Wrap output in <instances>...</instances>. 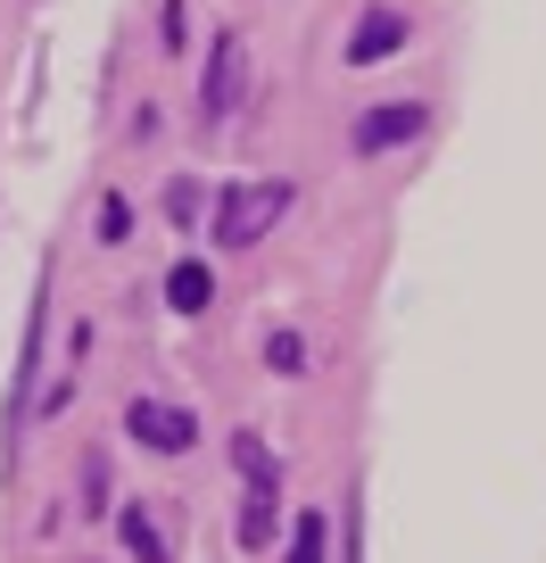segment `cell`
<instances>
[{"instance_id": "6da1fadb", "label": "cell", "mask_w": 546, "mask_h": 563, "mask_svg": "<svg viewBox=\"0 0 546 563\" xmlns=\"http://www.w3.org/2000/svg\"><path fill=\"white\" fill-rule=\"evenodd\" d=\"M241 100H248V34L224 25L208 42V75H199V133H224L241 117Z\"/></svg>"}, {"instance_id": "7a4b0ae2", "label": "cell", "mask_w": 546, "mask_h": 563, "mask_svg": "<svg viewBox=\"0 0 546 563\" xmlns=\"http://www.w3.org/2000/svg\"><path fill=\"white\" fill-rule=\"evenodd\" d=\"M282 216H290V183H224V199H215V241L257 249Z\"/></svg>"}, {"instance_id": "3957f363", "label": "cell", "mask_w": 546, "mask_h": 563, "mask_svg": "<svg viewBox=\"0 0 546 563\" xmlns=\"http://www.w3.org/2000/svg\"><path fill=\"white\" fill-rule=\"evenodd\" d=\"M124 440L149 448V456H191L199 415H191V406H166V398H133V406H124Z\"/></svg>"}, {"instance_id": "277c9868", "label": "cell", "mask_w": 546, "mask_h": 563, "mask_svg": "<svg viewBox=\"0 0 546 563\" xmlns=\"http://www.w3.org/2000/svg\"><path fill=\"white\" fill-rule=\"evenodd\" d=\"M51 274H42V290H34V316H25V356H18V398H9V456H18V440H25V422H34V373H42V332H51Z\"/></svg>"}, {"instance_id": "5b68a950", "label": "cell", "mask_w": 546, "mask_h": 563, "mask_svg": "<svg viewBox=\"0 0 546 563\" xmlns=\"http://www.w3.org/2000/svg\"><path fill=\"white\" fill-rule=\"evenodd\" d=\"M423 100H381V108H365V117H356V158H381V150H405V141L423 133Z\"/></svg>"}, {"instance_id": "8992f818", "label": "cell", "mask_w": 546, "mask_h": 563, "mask_svg": "<svg viewBox=\"0 0 546 563\" xmlns=\"http://www.w3.org/2000/svg\"><path fill=\"white\" fill-rule=\"evenodd\" d=\"M405 34H414V25H405L398 9H365V18H356V34H348V67H381V58H398Z\"/></svg>"}, {"instance_id": "52a82bcc", "label": "cell", "mask_w": 546, "mask_h": 563, "mask_svg": "<svg viewBox=\"0 0 546 563\" xmlns=\"http://www.w3.org/2000/svg\"><path fill=\"white\" fill-rule=\"evenodd\" d=\"M116 539H124V555H133V563H175V539H166V522L149 506H124L116 514Z\"/></svg>"}, {"instance_id": "ba28073f", "label": "cell", "mask_w": 546, "mask_h": 563, "mask_svg": "<svg viewBox=\"0 0 546 563\" xmlns=\"http://www.w3.org/2000/svg\"><path fill=\"white\" fill-rule=\"evenodd\" d=\"M166 307H175V316H208L215 307V274L199 257H182L175 274H166Z\"/></svg>"}, {"instance_id": "9c48e42d", "label": "cell", "mask_w": 546, "mask_h": 563, "mask_svg": "<svg viewBox=\"0 0 546 563\" xmlns=\"http://www.w3.org/2000/svg\"><path fill=\"white\" fill-rule=\"evenodd\" d=\"M274 497H282V481H265V489L241 497V547H248V555H265V547H274Z\"/></svg>"}, {"instance_id": "30bf717a", "label": "cell", "mask_w": 546, "mask_h": 563, "mask_svg": "<svg viewBox=\"0 0 546 563\" xmlns=\"http://www.w3.org/2000/svg\"><path fill=\"white\" fill-rule=\"evenodd\" d=\"M232 464H241V481H248V489L282 481V473H274V456H265V440H257V431H232Z\"/></svg>"}, {"instance_id": "8fae6325", "label": "cell", "mask_w": 546, "mask_h": 563, "mask_svg": "<svg viewBox=\"0 0 546 563\" xmlns=\"http://www.w3.org/2000/svg\"><path fill=\"white\" fill-rule=\"evenodd\" d=\"M323 539H332V522H323V514H299V522H290V555L282 563H323Z\"/></svg>"}, {"instance_id": "7c38bea8", "label": "cell", "mask_w": 546, "mask_h": 563, "mask_svg": "<svg viewBox=\"0 0 546 563\" xmlns=\"http://www.w3.org/2000/svg\"><path fill=\"white\" fill-rule=\"evenodd\" d=\"M339 563H365V489H348V514H339Z\"/></svg>"}, {"instance_id": "4fadbf2b", "label": "cell", "mask_w": 546, "mask_h": 563, "mask_svg": "<svg viewBox=\"0 0 546 563\" xmlns=\"http://www.w3.org/2000/svg\"><path fill=\"white\" fill-rule=\"evenodd\" d=\"M265 365H274V373H307V340L299 332H274V340H265Z\"/></svg>"}, {"instance_id": "5bb4252c", "label": "cell", "mask_w": 546, "mask_h": 563, "mask_svg": "<svg viewBox=\"0 0 546 563\" xmlns=\"http://www.w3.org/2000/svg\"><path fill=\"white\" fill-rule=\"evenodd\" d=\"M166 216H175V224H191V216H199V183H175V191H166Z\"/></svg>"}, {"instance_id": "9a60e30c", "label": "cell", "mask_w": 546, "mask_h": 563, "mask_svg": "<svg viewBox=\"0 0 546 563\" xmlns=\"http://www.w3.org/2000/svg\"><path fill=\"white\" fill-rule=\"evenodd\" d=\"M124 232H133V208H124V199H108V208H100V241H124Z\"/></svg>"}, {"instance_id": "2e32d148", "label": "cell", "mask_w": 546, "mask_h": 563, "mask_svg": "<svg viewBox=\"0 0 546 563\" xmlns=\"http://www.w3.org/2000/svg\"><path fill=\"white\" fill-rule=\"evenodd\" d=\"M83 489H91V497H83V506H91V514H108V464H100V456H91V464H83Z\"/></svg>"}, {"instance_id": "e0dca14e", "label": "cell", "mask_w": 546, "mask_h": 563, "mask_svg": "<svg viewBox=\"0 0 546 563\" xmlns=\"http://www.w3.org/2000/svg\"><path fill=\"white\" fill-rule=\"evenodd\" d=\"M158 42H166V51H182V0H166V9H158Z\"/></svg>"}]
</instances>
